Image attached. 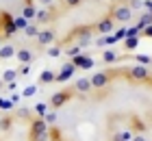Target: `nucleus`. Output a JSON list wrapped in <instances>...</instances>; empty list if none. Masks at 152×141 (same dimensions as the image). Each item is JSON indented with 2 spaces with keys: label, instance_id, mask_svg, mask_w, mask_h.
<instances>
[{
  "label": "nucleus",
  "instance_id": "6e6552de",
  "mask_svg": "<svg viewBox=\"0 0 152 141\" xmlns=\"http://www.w3.org/2000/svg\"><path fill=\"white\" fill-rule=\"evenodd\" d=\"M94 31H96V33H100V35H111V33L115 31V20H113L111 15L102 18L100 22H96V26H94Z\"/></svg>",
  "mask_w": 152,
  "mask_h": 141
},
{
  "label": "nucleus",
  "instance_id": "c85d7f7f",
  "mask_svg": "<svg viewBox=\"0 0 152 141\" xmlns=\"http://www.w3.org/2000/svg\"><path fill=\"white\" fill-rule=\"evenodd\" d=\"M26 26H28V20H26L24 15H20V18H15V28H18V31H20V28H22V31H24Z\"/></svg>",
  "mask_w": 152,
  "mask_h": 141
},
{
  "label": "nucleus",
  "instance_id": "4be33fe9",
  "mask_svg": "<svg viewBox=\"0 0 152 141\" xmlns=\"http://www.w3.org/2000/svg\"><path fill=\"white\" fill-rule=\"evenodd\" d=\"M117 59H120V56H117L115 50H104V52H102V61H104V63H115Z\"/></svg>",
  "mask_w": 152,
  "mask_h": 141
},
{
  "label": "nucleus",
  "instance_id": "79ce46f5",
  "mask_svg": "<svg viewBox=\"0 0 152 141\" xmlns=\"http://www.w3.org/2000/svg\"><path fill=\"white\" fill-rule=\"evenodd\" d=\"M0 44H2V35H0Z\"/></svg>",
  "mask_w": 152,
  "mask_h": 141
},
{
  "label": "nucleus",
  "instance_id": "c9c22d12",
  "mask_svg": "<svg viewBox=\"0 0 152 141\" xmlns=\"http://www.w3.org/2000/svg\"><path fill=\"white\" fill-rule=\"evenodd\" d=\"M137 61H139V65H150V63H152V59H150V56H143V54H139V56H137Z\"/></svg>",
  "mask_w": 152,
  "mask_h": 141
},
{
  "label": "nucleus",
  "instance_id": "412c9836",
  "mask_svg": "<svg viewBox=\"0 0 152 141\" xmlns=\"http://www.w3.org/2000/svg\"><path fill=\"white\" fill-rule=\"evenodd\" d=\"M133 139V132L130 130H122V132H115L111 141H130Z\"/></svg>",
  "mask_w": 152,
  "mask_h": 141
},
{
  "label": "nucleus",
  "instance_id": "f8f14e48",
  "mask_svg": "<svg viewBox=\"0 0 152 141\" xmlns=\"http://www.w3.org/2000/svg\"><path fill=\"white\" fill-rule=\"evenodd\" d=\"M15 59H18L20 63H31L33 59H35V54H33L31 48H20V50L15 52Z\"/></svg>",
  "mask_w": 152,
  "mask_h": 141
},
{
  "label": "nucleus",
  "instance_id": "a878e982",
  "mask_svg": "<svg viewBox=\"0 0 152 141\" xmlns=\"http://www.w3.org/2000/svg\"><path fill=\"white\" fill-rule=\"evenodd\" d=\"M80 50H83V48H80L78 44H76V46H70V48H65V54L70 56V59H74V56H78V54H80Z\"/></svg>",
  "mask_w": 152,
  "mask_h": 141
},
{
  "label": "nucleus",
  "instance_id": "7ed1b4c3",
  "mask_svg": "<svg viewBox=\"0 0 152 141\" xmlns=\"http://www.w3.org/2000/svg\"><path fill=\"white\" fill-rule=\"evenodd\" d=\"M18 28H15V18L11 15V13L7 11H0V35L2 37H11V35H15Z\"/></svg>",
  "mask_w": 152,
  "mask_h": 141
},
{
  "label": "nucleus",
  "instance_id": "393cba45",
  "mask_svg": "<svg viewBox=\"0 0 152 141\" xmlns=\"http://www.w3.org/2000/svg\"><path fill=\"white\" fill-rule=\"evenodd\" d=\"M24 35H26V37H37V35H39L37 24H28V26L24 28Z\"/></svg>",
  "mask_w": 152,
  "mask_h": 141
},
{
  "label": "nucleus",
  "instance_id": "2f4dec72",
  "mask_svg": "<svg viewBox=\"0 0 152 141\" xmlns=\"http://www.w3.org/2000/svg\"><path fill=\"white\" fill-rule=\"evenodd\" d=\"M28 72H31V63H22V65H20V69H18L20 76H26Z\"/></svg>",
  "mask_w": 152,
  "mask_h": 141
},
{
  "label": "nucleus",
  "instance_id": "58836bf2",
  "mask_svg": "<svg viewBox=\"0 0 152 141\" xmlns=\"http://www.w3.org/2000/svg\"><path fill=\"white\" fill-rule=\"evenodd\" d=\"M143 35H146V37H152V24L143 28Z\"/></svg>",
  "mask_w": 152,
  "mask_h": 141
},
{
  "label": "nucleus",
  "instance_id": "72a5a7b5",
  "mask_svg": "<svg viewBox=\"0 0 152 141\" xmlns=\"http://www.w3.org/2000/svg\"><path fill=\"white\" fill-rule=\"evenodd\" d=\"M80 2H83V0H65L63 7H65V9H74V7H78Z\"/></svg>",
  "mask_w": 152,
  "mask_h": 141
},
{
  "label": "nucleus",
  "instance_id": "5701e85b",
  "mask_svg": "<svg viewBox=\"0 0 152 141\" xmlns=\"http://www.w3.org/2000/svg\"><path fill=\"white\" fill-rule=\"evenodd\" d=\"M137 46H139V37H126L124 39V48L126 50H135Z\"/></svg>",
  "mask_w": 152,
  "mask_h": 141
},
{
  "label": "nucleus",
  "instance_id": "a211bd4d",
  "mask_svg": "<svg viewBox=\"0 0 152 141\" xmlns=\"http://www.w3.org/2000/svg\"><path fill=\"white\" fill-rule=\"evenodd\" d=\"M18 76H20V74H18V69H4L0 78H2V80H4V85H7V83H13V80L18 78Z\"/></svg>",
  "mask_w": 152,
  "mask_h": 141
},
{
  "label": "nucleus",
  "instance_id": "f3484780",
  "mask_svg": "<svg viewBox=\"0 0 152 141\" xmlns=\"http://www.w3.org/2000/svg\"><path fill=\"white\" fill-rule=\"evenodd\" d=\"M72 63H74L76 67H83V69H89V67L94 65V63L89 61L87 56H83V54H78V56H74V59H72Z\"/></svg>",
  "mask_w": 152,
  "mask_h": 141
},
{
  "label": "nucleus",
  "instance_id": "473e14b6",
  "mask_svg": "<svg viewBox=\"0 0 152 141\" xmlns=\"http://www.w3.org/2000/svg\"><path fill=\"white\" fill-rule=\"evenodd\" d=\"M0 109L11 111V109H13V102H11V100H4V98H0Z\"/></svg>",
  "mask_w": 152,
  "mask_h": 141
},
{
  "label": "nucleus",
  "instance_id": "4c0bfd02",
  "mask_svg": "<svg viewBox=\"0 0 152 141\" xmlns=\"http://www.w3.org/2000/svg\"><path fill=\"white\" fill-rule=\"evenodd\" d=\"M37 2H39L41 7H52V2H54V0H37Z\"/></svg>",
  "mask_w": 152,
  "mask_h": 141
},
{
  "label": "nucleus",
  "instance_id": "a19ab883",
  "mask_svg": "<svg viewBox=\"0 0 152 141\" xmlns=\"http://www.w3.org/2000/svg\"><path fill=\"white\" fill-rule=\"evenodd\" d=\"M0 89H4V80L2 78H0Z\"/></svg>",
  "mask_w": 152,
  "mask_h": 141
},
{
  "label": "nucleus",
  "instance_id": "bb28decb",
  "mask_svg": "<svg viewBox=\"0 0 152 141\" xmlns=\"http://www.w3.org/2000/svg\"><path fill=\"white\" fill-rule=\"evenodd\" d=\"M11 124H13V117H0V130H11Z\"/></svg>",
  "mask_w": 152,
  "mask_h": 141
},
{
  "label": "nucleus",
  "instance_id": "ddd939ff",
  "mask_svg": "<svg viewBox=\"0 0 152 141\" xmlns=\"http://www.w3.org/2000/svg\"><path fill=\"white\" fill-rule=\"evenodd\" d=\"M74 89L78 91V94H87V91H91L94 87H91V80H89L87 76H83V78H78V80H76Z\"/></svg>",
  "mask_w": 152,
  "mask_h": 141
},
{
  "label": "nucleus",
  "instance_id": "ea45409f",
  "mask_svg": "<svg viewBox=\"0 0 152 141\" xmlns=\"http://www.w3.org/2000/svg\"><path fill=\"white\" fill-rule=\"evenodd\" d=\"M18 115H20V117H28V115H31V113H28V111H26V109H20V111H18Z\"/></svg>",
  "mask_w": 152,
  "mask_h": 141
},
{
  "label": "nucleus",
  "instance_id": "f704fd0d",
  "mask_svg": "<svg viewBox=\"0 0 152 141\" xmlns=\"http://www.w3.org/2000/svg\"><path fill=\"white\" fill-rule=\"evenodd\" d=\"M126 2H130L128 4L130 9H141V7H143V0H126Z\"/></svg>",
  "mask_w": 152,
  "mask_h": 141
},
{
  "label": "nucleus",
  "instance_id": "1a4fd4ad",
  "mask_svg": "<svg viewBox=\"0 0 152 141\" xmlns=\"http://www.w3.org/2000/svg\"><path fill=\"white\" fill-rule=\"evenodd\" d=\"M54 37H57V31H54V28H46V31H39V35H37V44H39V48L50 46L52 41H54Z\"/></svg>",
  "mask_w": 152,
  "mask_h": 141
},
{
  "label": "nucleus",
  "instance_id": "b1692460",
  "mask_svg": "<svg viewBox=\"0 0 152 141\" xmlns=\"http://www.w3.org/2000/svg\"><path fill=\"white\" fill-rule=\"evenodd\" d=\"M48 107H50V104H44V102H37L35 104V115L37 117H44L46 113H48Z\"/></svg>",
  "mask_w": 152,
  "mask_h": 141
},
{
  "label": "nucleus",
  "instance_id": "aec40b11",
  "mask_svg": "<svg viewBox=\"0 0 152 141\" xmlns=\"http://www.w3.org/2000/svg\"><path fill=\"white\" fill-rule=\"evenodd\" d=\"M150 24H152V13L148 11V13H143V15H141V20H139V24H137V28H139V31H143V28L150 26Z\"/></svg>",
  "mask_w": 152,
  "mask_h": 141
},
{
  "label": "nucleus",
  "instance_id": "9d476101",
  "mask_svg": "<svg viewBox=\"0 0 152 141\" xmlns=\"http://www.w3.org/2000/svg\"><path fill=\"white\" fill-rule=\"evenodd\" d=\"M54 15H57L54 9H39L35 13V20H37V24H48V22H52Z\"/></svg>",
  "mask_w": 152,
  "mask_h": 141
},
{
  "label": "nucleus",
  "instance_id": "7c9ffc66",
  "mask_svg": "<svg viewBox=\"0 0 152 141\" xmlns=\"http://www.w3.org/2000/svg\"><path fill=\"white\" fill-rule=\"evenodd\" d=\"M44 119L48 122V126H52L54 122H57V113H54V111H48L46 115H44Z\"/></svg>",
  "mask_w": 152,
  "mask_h": 141
},
{
  "label": "nucleus",
  "instance_id": "0eeeda50",
  "mask_svg": "<svg viewBox=\"0 0 152 141\" xmlns=\"http://www.w3.org/2000/svg\"><path fill=\"white\" fill-rule=\"evenodd\" d=\"M128 78L130 80H137V83H146L150 80V69L148 65H135L128 69Z\"/></svg>",
  "mask_w": 152,
  "mask_h": 141
},
{
  "label": "nucleus",
  "instance_id": "cd10ccee",
  "mask_svg": "<svg viewBox=\"0 0 152 141\" xmlns=\"http://www.w3.org/2000/svg\"><path fill=\"white\" fill-rule=\"evenodd\" d=\"M37 94V85H28L26 89H22V98H31Z\"/></svg>",
  "mask_w": 152,
  "mask_h": 141
},
{
  "label": "nucleus",
  "instance_id": "f257e3e1",
  "mask_svg": "<svg viewBox=\"0 0 152 141\" xmlns=\"http://www.w3.org/2000/svg\"><path fill=\"white\" fill-rule=\"evenodd\" d=\"M76 39V44H78L80 48H87V46H91V41H94V26H76L74 31H70V35H67V41H72Z\"/></svg>",
  "mask_w": 152,
  "mask_h": 141
},
{
  "label": "nucleus",
  "instance_id": "6ab92c4d",
  "mask_svg": "<svg viewBox=\"0 0 152 141\" xmlns=\"http://www.w3.org/2000/svg\"><path fill=\"white\" fill-rule=\"evenodd\" d=\"M130 119H133V130H130V132H133V135H135V132H146V126L141 124V119L137 117V115H133Z\"/></svg>",
  "mask_w": 152,
  "mask_h": 141
},
{
  "label": "nucleus",
  "instance_id": "39448f33",
  "mask_svg": "<svg viewBox=\"0 0 152 141\" xmlns=\"http://www.w3.org/2000/svg\"><path fill=\"white\" fill-rule=\"evenodd\" d=\"M111 18L115 20V22L126 24L128 20H133V9H130L128 4H115L111 9Z\"/></svg>",
  "mask_w": 152,
  "mask_h": 141
},
{
  "label": "nucleus",
  "instance_id": "c756f323",
  "mask_svg": "<svg viewBox=\"0 0 152 141\" xmlns=\"http://www.w3.org/2000/svg\"><path fill=\"white\" fill-rule=\"evenodd\" d=\"M61 52H63V44H59V46H52L50 50H48V56H59Z\"/></svg>",
  "mask_w": 152,
  "mask_h": 141
},
{
  "label": "nucleus",
  "instance_id": "20e7f679",
  "mask_svg": "<svg viewBox=\"0 0 152 141\" xmlns=\"http://www.w3.org/2000/svg\"><path fill=\"white\" fill-rule=\"evenodd\" d=\"M74 96H76V89H63V91H57V94H52V96H50V109L63 107V104L70 102Z\"/></svg>",
  "mask_w": 152,
  "mask_h": 141
},
{
  "label": "nucleus",
  "instance_id": "2eb2a0df",
  "mask_svg": "<svg viewBox=\"0 0 152 141\" xmlns=\"http://www.w3.org/2000/svg\"><path fill=\"white\" fill-rule=\"evenodd\" d=\"M54 78H57V74L52 69H44L39 74V85H50V83H54Z\"/></svg>",
  "mask_w": 152,
  "mask_h": 141
},
{
  "label": "nucleus",
  "instance_id": "4468645a",
  "mask_svg": "<svg viewBox=\"0 0 152 141\" xmlns=\"http://www.w3.org/2000/svg\"><path fill=\"white\" fill-rule=\"evenodd\" d=\"M15 46H11V44H7V46H0V59H13V56H15Z\"/></svg>",
  "mask_w": 152,
  "mask_h": 141
},
{
  "label": "nucleus",
  "instance_id": "9b49d317",
  "mask_svg": "<svg viewBox=\"0 0 152 141\" xmlns=\"http://www.w3.org/2000/svg\"><path fill=\"white\" fill-rule=\"evenodd\" d=\"M74 72H76V65L70 61V63H65V65H63L61 74H57V78H54V80H57V83H65L67 78H72V74H74Z\"/></svg>",
  "mask_w": 152,
  "mask_h": 141
},
{
  "label": "nucleus",
  "instance_id": "423d86ee",
  "mask_svg": "<svg viewBox=\"0 0 152 141\" xmlns=\"http://www.w3.org/2000/svg\"><path fill=\"white\" fill-rule=\"evenodd\" d=\"M113 76H115V74L111 72V69H107V72H96L89 80H91V87H94V89H104L107 85H111Z\"/></svg>",
  "mask_w": 152,
  "mask_h": 141
},
{
  "label": "nucleus",
  "instance_id": "f03ea898",
  "mask_svg": "<svg viewBox=\"0 0 152 141\" xmlns=\"http://www.w3.org/2000/svg\"><path fill=\"white\" fill-rule=\"evenodd\" d=\"M48 130L50 126L44 117L31 119V141H48Z\"/></svg>",
  "mask_w": 152,
  "mask_h": 141
},
{
  "label": "nucleus",
  "instance_id": "dca6fc26",
  "mask_svg": "<svg viewBox=\"0 0 152 141\" xmlns=\"http://www.w3.org/2000/svg\"><path fill=\"white\" fill-rule=\"evenodd\" d=\"M35 13H37L35 2H33V0H26V7L22 9V15H24L26 20H33V18H35Z\"/></svg>",
  "mask_w": 152,
  "mask_h": 141
},
{
  "label": "nucleus",
  "instance_id": "e433bc0d",
  "mask_svg": "<svg viewBox=\"0 0 152 141\" xmlns=\"http://www.w3.org/2000/svg\"><path fill=\"white\" fill-rule=\"evenodd\" d=\"M130 141H148V137H146V132H135Z\"/></svg>",
  "mask_w": 152,
  "mask_h": 141
}]
</instances>
